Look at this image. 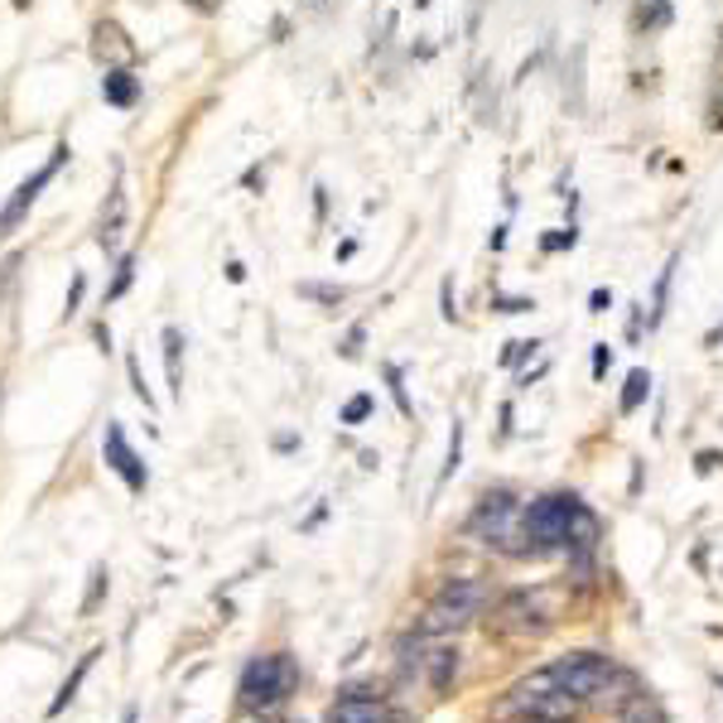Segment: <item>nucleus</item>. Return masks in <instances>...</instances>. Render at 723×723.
<instances>
[{
	"label": "nucleus",
	"mask_w": 723,
	"mask_h": 723,
	"mask_svg": "<svg viewBox=\"0 0 723 723\" xmlns=\"http://www.w3.org/2000/svg\"><path fill=\"white\" fill-rule=\"evenodd\" d=\"M521 540H526V550H536V554H550V550L589 554L598 546V517L579 497L550 492V497H536V502L521 511Z\"/></svg>",
	"instance_id": "nucleus-1"
},
{
	"label": "nucleus",
	"mask_w": 723,
	"mask_h": 723,
	"mask_svg": "<svg viewBox=\"0 0 723 723\" xmlns=\"http://www.w3.org/2000/svg\"><path fill=\"white\" fill-rule=\"evenodd\" d=\"M299 685V665L289 651H275V656H256L242 671V704L256 709V714H271L281 709Z\"/></svg>",
	"instance_id": "nucleus-2"
},
{
	"label": "nucleus",
	"mask_w": 723,
	"mask_h": 723,
	"mask_svg": "<svg viewBox=\"0 0 723 723\" xmlns=\"http://www.w3.org/2000/svg\"><path fill=\"white\" fill-rule=\"evenodd\" d=\"M68 155H73V150H68V145H53V155H49L44 170H34V174H30V179H24V184L16 189V193H10V203L0 207V236H10V232H16L20 222H24V217H30V207H34V198H39V189H44L49 179L63 170Z\"/></svg>",
	"instance_id": "nucleus-3"
},
{
	"label": "nucleus",
	"mask_w": 723,
	"mask_h": 723,
	"mask_svg": "<svg viewBox=\"0 0 723 723\" xmlns=\"http://www.w3.org/2000/svg\"><path fill=\"white\" fill-rule=\"evenodd\" d=\"M478 603H482V589L478 583H449V589L439 593V603L429 608V618H425V632H444V628H458L464 618L478 613Z\"/></svg>",
	"instance_id": "nucleus-4"
},
{
	"label": "nucleus",
	"mask_w": 723,
	"mask_h": 723,
	"mask_svg": "<svg viewBox=\"0 0 723 723\" xmlns=\"http://www.w3.org/2000/svg\"><path fill=\"white\" fill-rule=\"evenodd\" d=\"M102 454H106V464H111V472H121L126 478V488L131 492H145V464L135 458V449L126 444V435H121V425H106V439H102Z\"/></svg>",
	"instance_id": "nucleus-5"
},
{
	"label": "nucleus",
	"mask_w": 723,
	"mask_h": 723,
	"mask_svg": "<svg viewBox=\"0 0 723 723\" xmlns=\"http://www.w3.org/2000/svg\"><path fill=\"white\" fill-rule=\"evenodd\" d=\"M502 714H521V719H540V723H569L579 714V700L564 690H550V694H536V700L502 704Z\"/></svg>",
	"instance_id": "nucleus-6"
},
{
	"label": "nucleus",
	"mask_w": 723,
	"mask_h": 723,
	"mask_svg": "<svg viewBox=\"0 0 723 723\" xmlns=\"http://www.w3.org/2000/svg\"><path fill=\"white\" fill-rule=\"evenodd\" d=\"M328 723H396L391 709H386L381 700H367V694H343L338 704H333V719Z\"/></svg>",
	"instance_id": "nucleus-7"
},
{
	"label": "nucleus",
	"mask_w": 723,
	"mask_h": 723,
	"mask_svg": "<svg viewBox=\"0 0 723 723\" xmlns=\"http://www.w3.org/2000/svg\"><path fill=\"white\" fill-rule=\"evenodd\" d=\"M102 96L111 106H131L135 96H141V82H135L131 68H106V78H102Z\"/></svg>",
	"instance_id": "nucleus-8"
},
{
	"label": "nucleus",
	"mask_w": 723,
	"mask_h": 723,
	"mask_svg": "<svg viewBox=\"0 0 723 723\" xmlns=\"http://www.w3.org/2000/svg\"><path fill=\"white\" fill-rule=\"evenodd\" d=\"M121 227H126V193H121V184H116V189H111V207L102 213V236H96V242L111 252V246H116V236H121Z\"/></svg>",
	"instance_id": "nucleus-9"
},
{
	"label": "nucleus",
	"mask_w": 723,
	"mask_h": 723,
	"mask_svg": "<svg viewBox=\"0 0 723 723\" xmlns=\"http://www.w3.org/2000/svg\"><path fill=\"white\" fill-rule=\"evenodd\" d=\"M179 353H184V333L164 328V371H170V391L184 396V381H179Z\"/></svg>",
	"instance_id": "nucleus-10"
},
{
	"label": "nucleus",
	"mask_w": 723,
	"mask_h": 723,
	"mask_svg": "<svg viewBox=\"0 0 723 723\" xmlns=\"http://www.w3.org/2000/svg\"><path fill=\"white\" fill-rule=\"evenodd\" d=\"M675 266H680V252H675L671 261H665V271H661V281H656V295H651V318H646L651 328H656L661 318H665V299H671V281H675Z\"/></svg>",
	"instance_id": "nucleus-11"
},
{
	"label": "nucleus",
	"mask_w": 723,
	"mask_h": 723,
	"mask_svg": "<svg viewBox=\"0 0 723 723\" xmlns=\"http://www.w3.org/2000/svg\"><path fill=\"white\" fill-rule=\"evenodd\" d=\"M92 49H96V59H106V49L116 53L121 63H131V59H135V49H131V44H121V30H116V24H96V44H92Z\"/></svg>",
	"instance_id": "nucleus-12"
},
{
	"label": "nucleus",
	"mask_w": 723,
	"mask_h": 723,
	"mask_svg": "<svg viewBox=\"0 0 723 723\" xmlns=\"http://www.w3.org/2000/svg\"><path fill=\"white\" fill-rule=\"evenodd\" d=\"M92 661H96V651H92V656H82V661H78V671H73V675H68V680H63V690H59V700H53V704H49V714H63V709H68V704H73V694H78V685H82V675H88V671H92Z\"/></svg>",
	"instance_id": "nucleus-13"
},
{
	"label": "nucleus",
	"mask_w": 723,
	"mask_h": 723,
	"mask_svg": "<svg viewBox=\"0 0 723 723\" xmlns=\"http://www.w3.org/2000/svg\"><path fill=\"white\" fill-rule=\"evenodd\" d=\"M574 246H579V227H574V222L540 236V252H546V256H554V252H574Z\"/></svg>",
	"instance_id": "nucleus-14"
},
{
	"label": "nucleus",
	"mask_w": 723,
	"mask_h": 723,
	"mask_svg": "<svg viewBox=\"0 0 723 723\" xmlns=\"http://www.w3.org/2000/svg\"><path fill=\"white\" fill-rule=\"evenodd\" d=\"M646 391H651V377H646V371H632V377H628V391H622V415H632L637 406H642Z\"/></svg>",
	"instance_id": "nucleus-15"
},
{
	"label": "nucleus",
	"mask_w": 723,
	"mask_h": 723,
	"mask_svg": "<svg viewBox=\"0 0 723 723\" xmlns=\"http://www.w3.org/2000/svg\"><path fill=\"white\" fill-rule=\"evenodd\" d=\"M131 281H135V256H121V266H116V281H111V289H106V299H121L131 289Z\"/></svg>",
	"instance_id": "nucleus-16"
},
{
	"label": "nucleus",
	"mask_w": 723,
	"mask_h": 723,
	"mask_svg": "<svg viewBox=\"0 0 723 723\" xmlns=\"http://www.w3.org/2000/svg\"><path fill=\"white\" fill-rule=\"evenodd\" d=\"M665 24H671V6L651 0V10H642V30H665Z\"/></svg>",
	"instance_id": "nucleus-17"
},
{
	"label": "nucleus",
	"mask_w": 723,
	"mask_h": 723,
	"mask_svg": "<svg viewBox=\"0 0 723 723\" xmlns=\"http://www.w3.org/2000/svg\"><path fill=\"white\" fill-rule=\"evenodd\" d=\"M367 415H371V396H353V400L343 406V425H362Z\"/></svg>",
	"instance_id": "nucleus-18"
},
{
	"label": "nucleus",
	"mask_w": 723,
	"mask_h": 723,
	"mask_svg": "<svg viewBox=\"0 0 723 723\" xmlns=\"http://www.w3.org/2000/svg\"><path fill=\"white\" fill-rule=\"evenodd\" d=\"M304 299H318V304H343V289L338 285H299Z\"/></svg>",
	"instance_id": "nucleus-19"
},
{
	"label": "nucleus",
	"mask_w": 723,
	"mask_h": 723,
	"mask_svg": "<svg viewBox=\"0 0 723 723\" xmlns=\"http://www.w3.org/2000/svg\"><path fill=\"white\" fill-rule=\"evenodd\" d=\"M386 381H391V391H396V406L410 415V396H406V386H400V367H386Z\"/></svg>",
	"instance_id": "nucleus-20"
},
{
	"label": "nucleus",
	"mask_w": 723,
	"mask_h": 723,
	"mask_svg": "<svg viewBox=\"0 0 723 723\" xmlns=\"http://www.w3.org/2000/svg\"><path fill=\"white\" fill-rule=\"evenodd\" d=\"M608 309H613V289H603V285H598L593 295H589V314H608Z\"/></svg>",
	"instance_id": "nucleus-21"
},
{
	"label": "nucleus",
	"mask_w": 723,
	"mask_h": 723,
	"mask_svg": "<svg viewBox=\"0 0 723 723\" xmlns=\"http://www.w3.org/2000/svg\"><path fill=\"white\" fill-rule=\"evenodd\" d=\"M608 367H613V347H608V343H598V347H593V377H603Z\"/></svg>",
	"instance_id": "nucleus-22"
},
{
	"label": "nucleus",
	"mask_w": 723,
	"mask_h": 723,
	"mask_svg": "<svg viewBox=\"0 0 723 723\" xmlns=\"http://www.w3.org/2000/svg\"><path fill=\"white\" fill-rule=\"evenodd\" d=\"M526 309H536V299H507V295H497V314H526Z\"/></svg>",
	"instance_id": "nucleus-23"
},
{
	"label": "nucleus",
	"mask_w": 723,
	"mask_h": 723,
	"mask_svg": "<svg viewBox=\"0 0 723 723\" xmlns=\"http://www.w3.org/2000/svg\"><path fill=\"white\" fill-rule=\"evenodd\" d=\"M82 289H88V281H82V275H73V289H68V318L78 314V299H82Z\"/></svg>",
	"instance_id": "nucleus-24"
},
{
	"label": "nucleus",
	"mask_w": 723,
	"mask_h": 723,
	"mask_svg": "<svg viewBox=\"0 0 723 723\" xmlns=\"http://www.w3.org/2000/svg\"><path fill=\"white\" fill-rule=\"evenodd\" d=\"M362 338H367V328H353V333H347V343H343V357H357V347H362Z\"/></svg>",
	"instance_id": "nucleus-25"
},
{
	"label": "nucleus",
	"mask_w": 723,
	"mask_h": 723,
	"mask_svg": "<svg viewBox=\"0 0 723 723\" xmlns=\"http://www.w3.org/2000/svg\"><path fill=\"white\" fill-rule=\"evenodd\" d=\"M488 246H492V252H502V246H507V222H502V227H497V232L488 236Z\"/></svg>",
	"instance_id": "nucleus-26"
},
{
	"label": "nucleus",
	"mask_w": 723,
	"mask_h": 723,
	"mask_svg": "<svg viewBox=\"0 0 723 723\" xmlns=\"http://www.w3.org/2000/svg\"><path fill=\"white\" fill-rule=\"evenodd\" d=\"M227 281H232V285L246 281V266H242V261H232V266H227Z\"/></svg>",
	"instance_id": "nucleus-27"
},
{
	"label": "nucleus",
	"mask_w": 723,
	"mask_h": 723,
	"mask_svg": "<svg viewBox=\"0 0 723 723\" xmlns=\"http://www.w3.org/2000/svg\"><path fill=\"white\" fill-rule=\"evenodd\" d=\"M444 318H454V285L444 281Z\"/></svg>",
	"instance_id": "nucleus-28"
},
{
	"label": "nucleus",
	"mask_w": 723,
	"mask_h": 723,
	"mask_svg": "<svg viewBox=\"0 0 723 723\" xmlns=\"http://www.w3.org/2000/svg\"><path fill=\"white\" fill-rule=\"evenodd\" d=\"M236 723H266V714H256V709H252V714H242Z\"/></svg>",
	"instance_id": "nucleus-29"
},
{
	"label": "nucleus",
	"mask_w": 723,
	"mask_h": 723,
	"mask_svg": "<svg viewBox=\"0 0 723 723\" xmlns=\"http://www.w3.org/2000/svg\"><path fill=\"white\" fill-rule=\"evenodd\" d=\"M719 338H723V324H719V328H714V333H709V347H714V343H719Z\"/></svg>",
	"instance_id": "nucleus-30"
},
{
	"label": "nucleus",
	"mask_w": 723,
	"mask_h": 723,
	"mask_svg": "<svg viewBox=\"0 0 723 723\" xmlns=\"http://www.w3.org/2000/svg\"><path fill=\"white\" fill-rule=\"evenodd\" d=\"M415 6H420V10H425V6H429V0H415Z\"/></svg>",
	"instance_id": "nucleus-31"
}]
</instances>
